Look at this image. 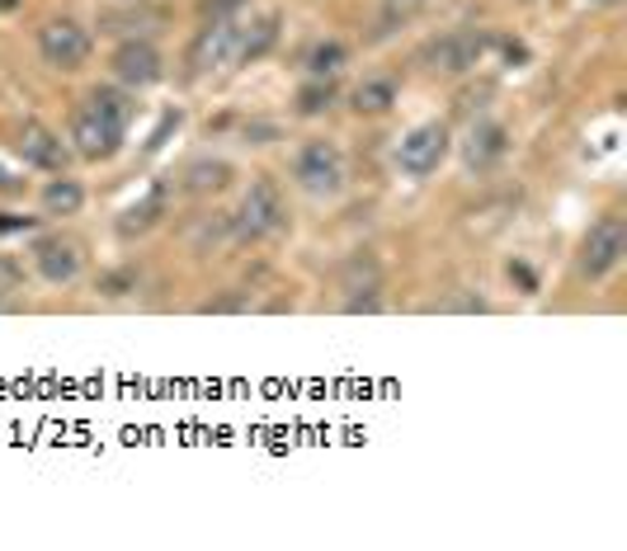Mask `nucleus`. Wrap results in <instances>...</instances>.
<instances>
[{
	"instance_id": "obj_1",
	"label": "nucleus",
	"mask_w": 627,
	"mask_h": 551,
	"mask_svg": "<svg viewBox=\"0 0 627 551\" xmlns=\"http://www.w3.org/2000/svg\"><path fill=\"white\" fill-rule=\"evenodd\" d=\"M232 231L241 240H274V236L288 231V203H283L279 184L269 175L250 179V189H246V198H241V208L232 217Z\"/></svg>"
},
{
	"instance_id": "obj_2",
	"label": "nucleus",
	"mask_w": 627,
	"mask_h": 551,
	"mask_svg": "<svg viewBox=\"0 0 627 551\" xmlns=\"http://www.w3.org/2000/svg\"><path fill=\"white\" fill-rule=\"evenodd\" d=\"M293 179H297V189H307L311 198H335L345 189V155H340L335 141L311 137L293 161Z\"/></svg>"
},
{
	"instance_id": "obj_3",
	"label": "nucleus",
	"mask_w": 627,
	"mask_h": 551,
	"mask_svg": "<svg viewBox=\"0 0 627 551\" xmlns=\"http://www.w3.org/2000/svg\"><path fill=\"white\" fill-rule=\"evenodd\" d=\"M491 48V34L487 28H453V34L434 38L420 48V66L425 71H439V76H463V71H472L481 57Z\"/></svg>"
},
{
	"instance_id": "obj_4",
	"label": "nucleus",
	"mask_w": 627,
	"mask_h": 551,
	"mask_svg": "<svg viewBox=\"0 0 627 551\" xmlns=\"http://www.w3.org/2000/svg\"><path fill=\"white\" fill-rule=\"evenodd\" d=\"M623 254H627V226H623V217H600V222L590 226V236L580 240L576 274L590 278V283H604L623 264Z\"/></svg>"
},
{
	"instance_id": "obj_5",
	"label": "nucleus",
	"mask_w": 627,
	"mask_h": 551,
	"mask_svg": "<svg viewBox=\"0 0 627 551\" xmlns=\"http://www.w3.org/2000/svg\"><path fill=\"white\" fill-rule=\"evenodd\" d=\"M241 28L246 24H241L236 14L232 20H204V28H198L189 42V57H184L189 76H208V71H218V66H232L241 52Z\"/></svg>"
},
{
	"instance_id": "obj_6",
	"label": "nucleus",
	"mask_w": 627,
	"mask_h": 551,
	"mask_svg": "<svg viewBox=\"0 0 627 551\" xmlns=\"http://www.w3.org/2000/svg\"><path fill=\"white\" fill-rule=\"evenodd\" d=\"M448 147H453V141H448L444 123H420V127H410V133L396 141V165H402L410 179H425V175H434V170L444 165Z\"/></svg>"
},
{
	"instance_id": "obj_7",
	"label": "nucleus",
	"mask_w": 627,
	"mask_h": 551,
	"mask_svg": "<svg viewBox=\"0 0 627 551\" xmlns=\"http://www.w3.org/2000/svg\"><path fill=\"white\" fill-rule=\"evenodd\" d=\"M38 57L57 71H81L90 57V34L76 20H48L38 28Z\"/></svg>"
},
{
	"instance_id": "obj_8",
	"label": "nucleus",
	"mask_w": 627,
	"mask_h": 551,
	"mask_svg": "<svg viewBox=\"0 0 627 551\" xmlns=\"http://www.w3.org/2000/svg\"><path fill=\"white\" fill-rule=\"evenodd\" d=\"M340 288H345V311L349 316H359V311H382V268L368 250H359L354 260H345L340 268Z\"/></svg>"
},
{
	"instance_id": "obj_9",
	"label": "nucleus",
	"mask_w": 627,
	"mask_h": 551,
	"mask_svg": "<svg viewBox=\"0 0 627 551\" xmlns=\"http://www.w3.org/2000/svg\"><path fill=\"white\" fill-rule=\"evenodd\" d=\"M113 76L123 85H133V90H147V85L165 76V57L151 38H127V42H119V52H113Z\"/></svg>"
},
{
	"instance_id": "obj_10",
	"label": "nucleus",
	"mask_w": 627,
	"mask_h": 551,
	"mask_svg": "<svg viewBox=\"0 0 627 551\" xmlns=\"http://www.w3.org/2000/svg\"><path fill=\"white\" fill-rule=\"evenodd\" d=\"M34 264H38V274L57 283V288H66V283H76L81 278V264H85V254L81 246L71 236L62 231H52V236H38L34 240Z\"/></svg>"
},
{
	"instance_id": "obj_11",
	"label": "nucleus",
	"mask_w": 627,
	"mask_h": 551,
	"mask_svg": "<svg viewBox=\"0 0 627 551\" xmlns=\"http://www.w3.org/2000/svg\"><path fill=\"white\" fill-rule=\"evenodd\" d=\"M119 141H123V127L104 123L85 104L76 109V118H71V151L76 155H85V161H109V155L119 151Z\"/></svg>"
},
{
	"instance_id": "obj_12",
	"label": "nucleus",
	"mask_w": 627,
	"mask_h": 551,
	"mask_svg": "<svg viewBox=\"0 0 627 551\" xmlns=\"http://www.w3.org/2000/svg\"><path fill=\"white\" fill-rule=\"evenodd\" d=\"M14 151H20V161L38 165V170H52V175L66 170V161H71V147L42 123H24L20 133H14Z\"/></svg>"
},
{
	"instance_id": "obj_13",
	"label": "nucleus",
	"mask_w": 627,
	"mask_h": 551,
	"mask_svg": "<svg viewBox=\"0 0 627 551\" xmlns=\"http://www.w3.org/2000/svg\"><path fill=\"white\" fill-rule=\"evenodd\" d=\"M505 151H509L505 123H477L463 141V161H467V170H477V175H487L491 165H501Z\"/></svg>"
},
{
	"instance_id": "obj_14",
	"label": "nucleus",
	"mask_w": 627,
	"mask_h": 551,
	"mask_svg": "<svg viewBox=\"0 0 627 551\" xmlns=\"http://www.w3.org/2000/svg\"><path fill=\"white\" fill-rule=\"evenodd\" d=\"M81 208H85L81 179H71L57 170V179H48V189H42V212H48V217H76Z\"/></svg>"
},
{
	"instance_id": "obj_15",
	"label": "nucleus",
	"mask_w": 627,
	"mask_h": 551,
	"mask_svg": "<svg viewBox=\"0 0 627 551\" xmlns=\"http://www.w3.org/2000/svg\"><path fill=\"white\" fill-rule=\"evenodd\" d=\"M226 184H232V165H226V161H212V155H204V161H194L189 170H184V189H189L194 198L222 193Z\"/></svg>"
},
{
	"instance_id": "obj_16",
	"label": "nucleus",
	"mask_w": 627,
	"mask_h": 551,
	"mask_svg": "<svg viewBox=\"0 0 627 551\" xmlns=\"http://www.w3.org/2000/svg\"><path fill=\"white\" fill-rule=\"evenodd\" d=\"M85 109L99 113V118L113 123V127H123V133H127V123H133V99H127L119 85H99V90H90L85 95Z\"/></svg>"
},
{
	"instance_id": "obj_17",
	"label": "nucleus",
	"mask_w": 627,
	"mask_h": 551,
	"mask_svg": "<svg viewBox=\"0 0 627 551\" xmlns=\"http://www.w3.org/2000/svg\"><path fill=\"white\" fill-rule=\"evenodd\" d=\"M279 42V14H265V20H255L250 28H241V52H236V62L241 66H250V62H260V57H269V48Z\"/></svg>"
},
{
	"instance_id": "obj_18",
	"label": "nucleus",
	"mask_w": 627,
	"mask_h": 551,
	"mask_svg": "<svg viewBox=\"0 0 627 551\" xmlns=\"http://www.w3.org/2000/svg\"><path fill=\"white\" fill-rule=\"evenodd\" d=\"M396 80L392 76H368L364 85H354V95H349V104L354 113H388L396 104Z\"/></svg>"
},
{
	"instance_id": "obj_19",
	"label": "nucleus",
	"mask_w": 627,
	"mask_h": 551,
	"mask_svg": "<svg viewBox=\"0 0 627 551\" xmlns=\"http://www.w3.org/2000/svg\"><path fill=\"white\" fill-rule=\"evenodd\" d=\"M345 62H349V48H345V42H340V38H321L317 48L307 52V71H311V76H317V80H331V76H335V71L345 66Z\"/></svg>"
},
{
	"instance_id": "obj_20",
	"label": "nucleus",
	"mask_w": 627,
	"mask_h": 551,
	"mask_svg": "<svg viewBox=\"0 0 627 551\" xmlns=\"http://www.w3.org/2000/svg\"><path fill=\"white\" fill-rule=\"evenodd\" d=\"M335 104V85L331 80H317L311 76V85H303V90H297V113H303V118H317V113H325Z\"/></svg>"
},
{
	"instance_id": "obj_21",
	"label": "nucleus",
	"mask_w": 627,
	"mask_h": 551,
	"mask_svg": "<svg viewBox=\"0 0 627 551\" xmlns=\"http://www.w3.org/2000/svg\"><path fill=\"white\" fill-rule=\"evenodd\" d=\"M161 208H165V198L161 193H151L147 203H137V208H127V217H123V236H133V231H147V226L161 217Z\"/></svg>"
},
{
	"instance_id": "obj_22",
	"label": "nucleus",
	"mask_w": 627,
	"mask_h": 551,
	"mask_svg": "<svg viewBox=\"0 0 627 551\" xmlns=\"http://www.w3.org/2000/svg\"><path fill=\"white\" fill-rule=\"evenodd\" d=\"M425 10V0H382V28L378 34H392L396 24H410Z\"/></svg>"
},
{
	"instance_id": "obj_23",
	"label": "nucleus",
	"mask_w": 627,
	"mask_h": 551,
	"mask_svg": "<svg viewBox=\"0 0 627 551\" xmlns=\"http://www.w3.org/2000/svg\"><path fill=\"white\" fill-rule=\"evenodd\" d=\"M241 5H246V0H198V14H204V20H232Z\"/></svg>"
},
{
	"instance_id": "obj_24",
	"label": "nucleus",
	"mask_w": 627,
	"mask_h": 551,
	"mask_svg": "<svg viewBox=\"0 0 627 551\" xmlns=\"http://www.w3.org/2000/svg\"><path fill=\"white\" fill-rule=\"evenodd\" d=\"M133 283H137L133 274H109L104 283H99V288H104L109 297H123V288H133Z\"/></svg>"
},
{
	"instance_id": "obj_25",
	"label": "nucleus",
	"mask_w": 627,
	"mask_h": 551,
	"mask_svg": "<svg viewBox=\"0 0 627 551\" xmlns=\"http://www.w3.org/2000/svg\"><path fill=\"white\" fill-rule=\"evenodd\" d=\"M509 278H519L524 283V288H529V292H538V278L529 274V268H524V264H509Z\"/></svg>"
},
{
	"instance_id": "obj_26",
	"label": "nucleus",
	"mask_w": 627,
	"mask_h": 551,
	"mask_svg": "<svg viewBox=\"0 0 627 551\" xmlns=\"http://www.w3.org/2000/svg\"><path fill=\"white\" fill-rule=\"evenodd\" d=\"M594 5H623V0H594Z\"/></svg>"
},
{
	"instance_id": "obj_27",
	"label": "nucleus",
	"mask_w": 627,
	"mask_h": 551,
	"mask_svg": "<svg viewBox=\"0 0 627 551\" xmlns=\"http://www.w3.org/2000/svg\"><path fill=\"white\" fill-rule=\"evenodd\" d=\"M0 10H14V0H0Z\"/></svg>"
}]
</instances>
